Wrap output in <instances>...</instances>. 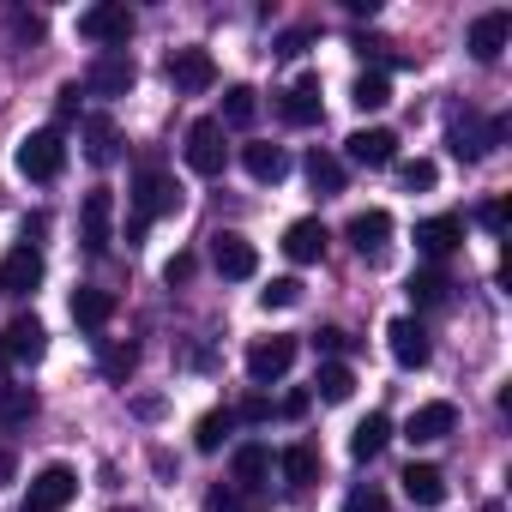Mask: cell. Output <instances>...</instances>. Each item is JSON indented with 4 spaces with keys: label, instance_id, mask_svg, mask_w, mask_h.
<instances>
[{
    "label": "cell",
    "instance_id": "cell-1",
    "mask_svg": "<svg viewBox=\"0 0 512 512\" xmlns=\"http://www.w3.org/2000/svg\"><path fill=\"white\" fill-rule=\"evenodd\" d=\"M175 199H181V187L163 175V169H139V181H133V217H127V241H145V229L163 217V211H175Z\"/></svg>",
    "mask_w": 512,
    "mask_h": 512
},
{
    "label": "cell",
    "instance_id": "cell-2",
    "mask_svg": "<svg viewBox=\"0 0 512 512\" xmlns=\"http://www.w3.org/2000/svg\"><path fill=\"white\" fill-rule=\"evenodd\" d=\"M61 169H67V139H61V127H37V133L19 139V175H25V181H55Z\"/></svg>",
    "mask_w": 512,
    "mask_h": 512
},
{
    "label": "cell",
    "instance_id": "cell-3",
    "mask_svg": "<svg viewBox=\"0 0 512 512\" xmlns=\"http://www.w3.org/2000/svg\"><path fill=\"white\" fill-rule=\"evenodd\" d=\"M446 139H452V157L482 163V157L506 139V121H482L476 109H458V115H452V127H446Z\"/></svg>",
    "mask_w": 512,
    "mask_h": 512
},
{
    "label": "cell",
    "instance_id": "cell-4",
    "mask_svg": "<svg viewBox=\"0 0 512 512\" xmlns=\"http://www.w3.org/2000/svg\"><path fill=\"white\" fill-rule=\"evenodd\" d=\"M49 356V326L37 314H19L7 332H0V362H13V368H37Z\"/></svg>",
    "mask_w": 512,
    "mask_h": 512
},
{
    "label": "cell",
    "instance_id": "cell-5",
    "mask_svg": "<svg viewBox=\"0 0 512 512\" xmlns=\"http://www.w3.org/2000/svg\"><path fill=\"white\" fill-rule=\"evenodd\" d=\"M133 79H139V67H133L127 49H103V55L85 67V91H91V97H127Z\"/></svg>",
    "mask_w": 512,
    "mask_h": 512
},
{
    "label": "cell",
    "instance_id": "cell-6",
    "mask_svg": "<svg viewBox=\"0 0 512 512\" xmlns=\"http://www.w3.org/2000/svg\"><path fill=\"white\" fill-rule=\"evenodd\" d=\"M181 157H187V169H193V175H205V181H211V175H223V157H229V151H223V127H217L211 115H205V121H193V127H187Z\"/></svg>",
    "mask_w": 512,
    "mask_h": 512
},
{
    "label": "cell",
    "instance_id": "cell-7",
    "mask_svg": "<svg viewBox=\"0 0 512 512\" xmlns=\"http://www.w3.org/2000/svg\"><path fill=\"white\" fill-rule=\"evenodd\" d=\"M109 229H115V193L91 187L85 205H79V241H85V253H109V241H115Z\"/></svg>",
    "mask_w": 512,
    "mask_h": 512
},
{
    "label": "cell",
    "instance_id": "cell-8",
    "mask_svg": "<svg viewBox=\"0 0 512 512\" xmlns=\"http://www.w3.org/2000/svg\"><path fill=\"white\" fill-rule=\"evenodd\" d=\"M211 266H217L229 284H241V278H253V272H260V253H253V241H247V235H235V229H217V235H211Z\"/></svg>",
    "mask_w": 512,
    "mask_h": 512
},
{
    "label": "cell",
    "instance_id": "cell-9",
    "mask_svg": "<svg viewBox=\"0 0 512 512\" xmlns=\"http://www.w3.org/2000/svg\"><path fill=\"white\" fill-rule=\"evenodd\" d=\"M290 362H296V338H260L247 350V374H253V386H272V380H284L290 374Z\"/></svg>",
    "mask_w": 512,
    "mask_h": 512
},
{
    "label": "cell",
    "instance_id": "cell-10",
    "mask_svg": "<svg viewBox=\"0 0 512 512\" xmlns=\"http://www.w3.org/2000/svg\"><path fill=\"white\" fill-rule=\"evenodd\" d=\"M79 37H91V43H103V49H121V43L133 37V13H127V7H85V13H79Z\"/></svg>",
    "mask_w": 512,
    "mask_h": 512
},
{
    "label": "cell",
    "instance_id": "cell-11",
    "mask_svg": "<svg viewBox=\"0 0 512 512\" xmlns=\"http://www.w3.org/2000/svg\"><path fill=\"white\" fill-rule=\"evenodd\" d=\"M169 85L187 91V97H199V91L217 85V61H211L205 49H175V55H169Z\"/></svg>",
    "mask_w": 512,
    "mask_h": 512
},
{
    "label": "cell",
    "instance_id": "cell-12",
    "mask_svg": "<svg viewBox=\"0 0 512 512\" xmlns=\"http://www.w3.org/2000/svg\"><path fill=\"white\" fill-rule=\"evenodd\" d=\"M43 284V253L25 241V247H13L7 260H0V296H31Z\"/></svg>",
    "mask_w": 512,
    "mask_h": 512
},
{
    "label": "cell",
    "instance_id": "cell-13",
    "mask_svg": "<svg viewBox=\"0 0 512 512\" xmlns=\"http://www.w3.org/2000/svg\"><path fill=\"white\" fill-rule=\"evenodd\" d=\"M73 494H79V476H73L67 464H49V470L31 476V500H25V506H31V512H61Z\"/></svg>",
    "mask_w": 512,
    "mask_h": 512
},
{
    "label": "cell",
    "instance_id": "cell-14",
    "mask_svg": "<svg viewBox=\"0 0 512 512\" xmlns=\"http://www.w3.org/2000/svg\"><path fill=\"white\" fill-rule=\"evenodd\" d=\"M506 37H512V13H500V7H494V13H482V19L470 25V37H464V49H470V55H476L482 67H488V61H500V49H506Z\"/></svg>",
    "mask_w": 512,
    "mask_h": 512
},
{
    "label": "cell",
    "instance_id": "cell-15",
    "mask_svg": "<svg viewBox=\"0 0 512 512\" xmlns=\"http://www.w3.org/2000/svg\"><path fill=\"white\" fill-rule=\"evenodd\" d=\"M344 151H350V163L386 169V163L398 157V133H392V127H356V133L344 139Z\"/></svg>",
    "mask_w": 512,
    "mask_h": 512
},
{
    "label": "cell",
    "instance_id": "cell-16",
    "mask_svg": "<svg viewBox=\"0 0 512 512\" xmlns=\"http://www.w3.org/2000/svg\"><path fill=\"white\" fill-rule=\"evenodd\" d=\"M344 235H350V247L362 253V260H380L386 241H392V211H356Z\"/></svg>",
    "mask_w": 512,
    "mask_h": 512
},
{
    "label": "cell",
    "instance_id": "cell-17",
    "mask_svg": "<svg viewBox=\"0 0 512 512\" xmlns=\"http://www.w3.org/2000/svg\"><path fill=\"white\" fill-rule=\"evenodd\" d=\"M458 241H464V217L458 211H440V217H422L416 223V247L428 253V260H446Z\"/></svg>",
    "mask_w": 512,
    "mask_h": 512
},
{
    "label": "cell",
    "instance_id": "cell-18",
    "mask_svg": "<svg viewBox=\"0 0 512 512\" xmlns=\"http://www.w3.org/2000/svg\"><path fill=\"white\" fill-rule=\"evenodd\" d=\"M326 223L320 217H296L290 229H284V253H290V260L296 266H314V260H326Z\"/></svg>",
    "mask_w": 512,
    "mask_h": 512
},
{
    "label": "cell",
    "instance_id": "cell-19",
    "mask_svg": "<svg viewBox=\"0 0 512 512\" xmlns=\"http://www.w3.org/2000/svg\"><path fill=\"white\" fill-rule=\"evenodd\" d=\"M458 428V410L446 404V398H434V404H422L410 422H404V440H416V446H434V440H446Z\"/></svg>",
    "mask_w": 512,
    "mask_h": 512
},
{
    "label": "cell",
    "instance_id": "cell-20",
    "mask_svg": "<svg viewBox=\"0 0 512 512\" xmlns=\"http://www.w3.org/2000/svg\"><path fill=\"white\" fill-rule=\"evenodd\" d=\"M266 482H272V446L241 440V446H235V488H241V494H260Z\"/></svg>",
    "mask_w": 512,
    "mask_h": 512
},
{
    "label": "cell",
    "instance_id": "cell-21",
    "mask_svg": "<svg viewBox=\"0 0 512 512\" xmlns=\"http://www.w3.org/2000/svg\"><path fill=\"white\" fill-rule=\"evenodd\" d=\"M386 338H392V362H398V368H428L434 344H428V332H422L416 320H392Z\"/></svg>",
    "mask_w": 512,
    "mask_h": 512
},
{
    "label": "cell",
    "instance_id": "cell-22",
    "mask_svg": "<svg viewBox=\"0 0 512 512\" xmlns=\"http://www.w3.org/2000/svg\"><path fill=\"white\" fill-rule=\"evenodd\" d=\"M278 109H284V121H290V127H314V121H320V73L296 79V85L278 97Z\"/></svg>",
    "mask_w": 512,
    "mask_h": 512
},
{
    "label": "cell",
    "instance_id": "cell-23",
    "mask_svg": "<svg viewBox=\"0 0 512 512\" xmlns=\"http://www.w3.org/2000/svg\"><path fill=\"white\" fill-rule=\"evenodd\" d=\"M241 169H247L253 181L278 187V181L290 175V157H284V145H241Z\"/></svg>",
    "mask_w": 512,
    "mask_h": 512
},
{
    "label": "cell",
    "instance_id": "cell-24",
    "mask_svg": "<svg viewBox=\"0 0 512 512\" xmlns=\"http://www.w3.org/2000/svg\"><path fill=\"white\" fill-rule=\"evenodd\" d=\"M115 320V296L109 290H91V284H79L73 290V326H85V332H103Z\"/></svg>",
    "mask_w": 512,
    "mask_h": 512
},
{
    "label": "cell",
    "instance_id": "cell-25",
    "mask_svg": "<svg viewBox=\"0 0 512 512\" xmlns=\"http://www.w3.org/2000/svg\"><path fill=\"white\" fill-rule=\"evenodd\" d=\"M97 368L109 386H127L133 368H139V344H121V338H97Z\"/></svg>",
    "mask_w": 512,
    "mask_h": 512
},
{
    "label": "cell",
    "instance_id": "cell-26",
    "mask_svg": "<svg viewBox=\"0 0 512 512\" xmlns=\"http://www.w3.org/2000/svg\"><path fill=\"white\" fill-rule=\"evenodd\" d=\"M85 157H91L97 169H109V163L121 157V127H115L109 115H91V121H85Z\"/></svg>",
    "mask_w": 512,
    "mask_h": 512
},
{
    "label": "cell",
    "instance_id": "cell-27",
    "mask_svg": "<svg viewBox=\"0 0 512 512\" xmlns=\"http://www.w3.org/2000/svg\"><path fill=\"white\" fill-rule=\"evenodd\" d=\"M398 482H404L410 506H440V500H446V476H440L434 464H410V470H404Z\"/></svg>",
    "mask_w": 512,
    "mask_h": 512
},
{
    "label": "cell",
    "instance_id": "cell-28",
    "mask_svg": "<svg viewBox=\"0 0 512 512\" xmlns=\"http://www.w3.org/2000/svg\"><path fill=\"white\" fill-rule=\"evenodd\" d=\"M386 440H392V422L374 410V416H362V422H356V434H350V458H362V464H368V458H380V452H386Z\"/></svg>",
    "mask_w": 512,
    "mask_h": 512
},
{
    "label": "cell",
    "instance_id": "cell-29",
    "mask_svg": "<svg viewBox=\"0 0 512 512\" xmlns=\"http://www.w3.org/2000/svg\"><path fill=\"white\" fill-rule=\"evenodd\" d=\"M278 470L290 476V488H308V482H320V452H314L308 440H296V446H284Z\"/></svg>",
    "mask_w": 512,
    "mask_h": 512
},
{
    "label": "cell",
    "instance_id": "cell-30",
    "mask_svg": "<svg viewBox=\"0 0 512 512\" xmlns=\"http://www.w3.org/2000/svg\"><path fill=\"white\" fill-rule=\"evenodd\" d=\"M253 121H260V91H253V85H229L217 127H253Z\"/></svg>",
    "mask_w": 512,
    "mask_h": 512
},
{
    "label": "cell",
    "instance_id": "cell-31",
    "mask_svg": "<svg viewBox=\"0 0 512 512\" xmlns=\"http://www.w3.org/2000/svg\"><path fill=\"white\" fill-rule=\"evenodd\" d=\"M350 103H356L362 115H374V109H386V103H392V79H386L380 67H374V73H362V79L350 85Z\"/></svg>",
    "mask_w": 512,
    "mask_h": 512
},
{
    "label": "cell",
    "instance_id": "cell-32",
    "mask_svg": "<svg viewBox=\"0 0 512 512\" xmlns=\"http://www.w3.org/2000/svg\"><path fill=\"white\" fill-rule=\"evenodd\" d=\"M314 392H320L326 404H344V398L356 392V374H350V362H326V368L314 374Z\"/></svg>",
    "mask_w": 512,
    "mask_h": 512
},
{
    "label": "cell",
    "instance_id": "cell-33",
    "mask_svg": "<svg viewBox=\"0 0 512 512\" xmlns=\"http://www.w3.org/2000/svg\"><path fill=\"white\" fill-rule=\"evenodd\" d=\"M31 416H37V392H31V386H0V422L19 428V422H31Z\"/></svg>",
    "mask_w": 512,
    "mask_h": 512
},
{
    "label": "cell",
    "instance_id": "cell-34",
    "mask_svg": "<svg viewBox=\"0 0 512 512\" xmlns=\"http://www.w3.org/2000/svg\"><path fill=\"white\" fill-rule=\"evenodd\" d=\"M308 181H314V193H344V163L332 151H314L308 157Z\"/></svg>",
    "mask_w": 512,
    "mask_h": 512
},
{
    "label": "cell",
    "instance_id": "cell-35",
    "mask_svg": "<svg viewBox=\"0 0 512 512\" xmlns=\"http://www.w3.org/2000/svg\"><path fill=\"white\" fill-rule=\"evenodd\" d=\"M229 428H235V410H205L199 428H193V446H199V452H217Z\"/></svg>",
    "mask_w": 512,
    "mask_h": 512
},
{
    "label": "cell",
    "instance_id": "cell-36",
    "mask_svg": "<svg viewBox=\"0 0 512 512\" xmlns=\"http://www.w3.org/2000/svg\"><path fill=\"white\" fill-rule=\"evenodd\" d=\"M446 296H452L446 272H416V278H410V302H416V308H440Z\"/></svg>",
    "mask_w": 512,
    "mask_h": 512
},
{
    "label": "cell",
    "instance_id": "cell-37",
    "mask_svg": "<svg viewBox=\"0 0 512 512\" xmlns=\"http://www.w3.org/2000/svg\"><path fill=\"white\" fill-rule=\"evenodd\" d=\"M398 181H404V193H428L440 181V169L428 157H410V163H398Z\"/></svg>",
    "mask_w": 512,
    "mask_h": 512
},
{
    "label": "cell",
    "instance_id": "cell-38",
    "mask_svg": "<svg viewBox=\"0 0 512 512\" xmlns=\"http://www.w3.org/2000/svg\"><path fill=\"white\" fill-rule=\"evenodd\" d=\"M302 302V278H272L266 290H260V308L272 314V308H296Z\"/></svg>",
    "mask_w": 512,
    "mask_h": 512
},
{
    "label": "cell",
    "instance_id": "cell-39",
    "mask_svg": "<svg viewBox=\"0 0 512 512\" xmlns=\"http://www.w3.org/2000/svg\"><path fill=\"white\" fill-rule=\"evenodd\" d=\"M344 512H386V494H380L374 482H368V488H350V494H344Z\"/></svg>",
    "mask_w": 512,
    "mask_h": 512
},
{
    "label": "cell",
    "instance_id": "cell-40",
    "mask_svg": "<svg viewBox=\"0 0 512 512\" xmlns=\"http://www.w3.org/2000/svg\"><path fill=\"white\" fill-rule=\"evenodd\" d=\"M476 223H482L488 235H500V229H506V199H482V205H476Z\"/></svg>",
    "mask_w": 512,
    "mask_h": 512
},
{
    "label": "cell",
    "instance_id": "cell-41",
    "mask_svg": "<svg viewBox=\"0 0 512 512\" xmlns=\"http://www.w3.org/2000/svg\"><path fill=\"white\" fill-rule=\"evenodd\" d=\"M314 350L344 356V350H350V332H344V326H320V332H314Z\"/></svg>",
    "mask_w": 512,
    "mask_h": 512
},
{
    "label": "cell",
    "instance_id": "cell-42",
    "mask_svg": "<svg viewBox=\"0 0 512 512\" xmlns=\"http://www.w3.org/2000/svg\"><path fill=\"white\" fill-rule=\"evenodd\" d=\"M163 410H169V398H157V392H145V398H133V416H139V422H157Z\"/></svg>",
    "mask_w": 512,
    "mask_h": 512
},
{
    "label": "cell",
    "instance_id": "cell-43",
    "mask_svg": "<svg viewBox=\"0 0 512 512\" xmlns=\"http://www.w3.org/2000/svg\"><path fill=\"white\" fill-rule=\"evenodd\" d=\"M205 512H241V494L235 488H211L205 494Z\"/></svg>",
    "mask_w": 512,
    "mask_h": 512
},
{
    "label": "cell",
    "instance_id": "cell-44",
    "mask_svg": "<svg viewBox=\"0 0 512 512\" xmlns=\"http://www.w3.org/2000/svg\"><path fill=\"white\" fill-rule=\"evenodd\" d=\"M13 31H19L25 43H43V19H37V13H13Z\"/></svg>",
    "mask_w": 512,
    "mask_h": 512
},
{
    "label": "cell",
    "instance_id": "cell-45",
    "mask_svg": "<svg viewBox=\"0 0 512 512\" xmlns=\"http://www.w3.org/2000/svg\"><path fill=\"white\" fill-rule=\"evenodd\" d=\"M163 278H169V284H187V278H193V253H175V260L163 266Z\"/></svg>",
    "mask_w": 512,
    "mask_h": 512
},
{
    "label": "cell",
    "instance_id": "cell-46",
    "mask_svg": "<svg viewBox=\"0 0 512 512\" xmlns=\"http://www.w3.org/2000/svg\"><path fill=\"white\" fill-rule=\"evenodd\" d=\"M308 37H314V31H284L272 55H302V49H308Z\"/></svg>",
    "mask_w": 512,
    "mask_h": 512
},
{
    "label": "cell",
    "instance_id": "cell-47",
    "mask_svg": "<svg viewBox=\"0 0 512 512\" xmlns=\"http://www.w3.org/2000/svg\"><path fill=\"white\" fill-rule=\"evenodd\" d=\"M235 416H241V422H266V416H272V404H266L260 392H253V398H247V404H241Z\"/></svg>",
    "mask_w": 512,
    "mask_h": 512
},
{
    "label": "cell",
    "instance_id": "cell-48",
    "mask_svg": "<svg viewBox=\"0 0 512 512\" xmlns=\"http://www.w3.org/2000/svg\"><path fill=\"white\" fill-rule=\"evenodd\" d=\"M308 404H314V392H290V398H284V404H278V410H284V416H290V422H296V416H308Z\"/></svg>",
    "mask_w": 512,
    "mask_h": 512
},
{
    "label": "cell",
    "instance_id": "cell-49",
    "mask_svg": "<svg viewBox=\"0 0 512 512\" xmlns=\"http://www.w3.org/2000/svg\"><path fill=\"white\" fill-rule=\"evenodd\" d=\"M13 476H19V458H13V452H7V446H0V488H7V482H13Z\"/></svg>",
    "mask_w": 512,
    "mask_h": 512
},
{
    "label": "cell",
    "instance_id": "cell-50",
    "mask_svg": "<svg viewBox=\"0 0 512 512\" xmlns=\"http://www.w3.org/2000/svg\"><path fill=\"white\" fill-rule=\"evenodd\" d=\"M55 109H61V121H73V109H79V85H67V91H61V103H55Z\"/></svg>",
    "mask_w": 512,
    "mask_h": 512
},
{
    "label": "cell",
    "instance_id": "cell-51",
    "mask_svg": "<svg viewBox=\"0 0 512 512\" xmlns=\"http://www.w3.org/2000/svg\"><path fill=\"white\" fill-rule=\"evenodd\" d=\"M115 512H139V506H115Z\"/></svg>",
    "mask_w": 512,
    "mask_h": 512
},
{
    "label": "cell",
    "instance_id": "cell-52",
    "mask_svg": "<svg viewBox=\"0 0 512 512\" xmlns=\"http://www.w3.org/2000/svg\"><path fill=\"white\" fill-rule=\"evenodd\" d=\"M25 512H31V506H25Z\"/></svg>",
    "mask_w": 512,
    "mask_h": 512
}]
</instances>
